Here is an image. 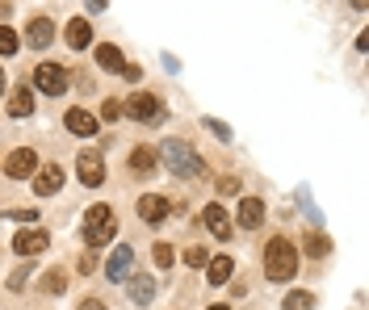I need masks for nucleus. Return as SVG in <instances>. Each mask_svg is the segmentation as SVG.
Returning <instances> with one entry per match:
<instances>
[{
	"label": "nucleus",
	"instance_id": "obj_6",
	"mask_svg": "<svg viewBox=\"0 0 369 310\" xmlns=\"http://www.w3.org/2000/svg\"><path fill=\"white\" fill-rule=\"evenodd\" d=\"M34 84H38L46 96H59V92L68 88V72H63L59 63H38V68H34Z\"/></svg>",
	"mask_w": 369,
	"mask_h": 310
},
{
	"label": "nucleus",
	"instance_id": "obj_23",
	"mask_svg": "<svg viewBox=\"0 0 369 310\" xmlns=\"http://www.w3.org/2000/svg\"><path fill=\"white\" fill-rule=\"evenodd\" d=\"M38 285H42L46 293H63V285H68V273H63V269H50V273L38 281Z\"/></svg>",
	"mask_w": 369,
	"mask_h": 310
},
{
	"label": "nucleus",
	"instance_id": "obj_10",
	"mask_svg": "<svg viewBox=\"0 0 369 310\" xmlns=\"http://www.w3.org/2000/svg\"><path fill=\"white\" fill-rule=\"evenodd\" d=\"M168 210H172V205H168L164 197H155V193L139 197V218H143V223H151V227H160V223L168 218Z\"/></svg>",
	"mask_w": 369,
	"mask_h": 310
},
{
	"label": "nucleus",
	"instance_id": "obj_21",
	"mask_svg": "<svg viewBox=\"0 0 369 310\" xmlns=\"http://www.w3.org/2000/svg\"><path fill=\"white\" fill-rule=\"evenodd\" d=\"M151 168H155V151H151V147H134V151H130V172L147 176Z\"/></svg>",
	"mask_w": 369,
	"mask_h": 310
},
{
	"label": "nucleus",
	"instance_id": "obj_1",
	"mask_svg": "<svg viewBox=\"0 0 369 310\" xmlns=\"http://www.w3.org/2000/svg\"><path fill=\"white\" fill-rule=\"evenodd\" d=\"M294 273H298V251H294V243L290 239H269L265 243V277L269 281H294Z\"/></svg>",
	"mask_w": 369,
	"mask_h": 310
},
{
	"label": "nucleus",
	"instance_id": "obj_14",
	"mask_svg": "<svg viewBox=\"0 0 369 310\" xmlns=\"http://www.w3.org/2000/svg\"><path fill=\"white\" fill-rule=\"evenodd\" d=\"M63 118H68V130H72V134H80V138H92V134H97V126H101L88 110H68Z\"/></svg>",
	"mask_w": 369,
	"mask_h": 310
},
{
	"label": "nucleus",
	"instance_id": "obj_19",
	"mask_svg": "<svg viewBox=\"0 0 369 310\" xmlns=\"http://www.w3.org/2000/svg\"><path fill=\"white\" fill-rule=\"evenodd\" d=\"M9 114H13V118H30V114H34V92H30V88H13Z\"/></svg>",
	"mask_w": 369,
	"mask_h": 310
},
{
	"label": "nucleus",
	"instance_id": "obj_18",
	"mask_svg": "<svg viewBox=\"0 0 369 310\" xmlns=\"http://www.w3.org/2000/svg\"><path fill=\"white\" fill-rule=\"evenodd\" d=\"M126 293H130L134 306H147V302L155 298V281H151V277H130V281H126Z\"/></svg>",
	"mask_w": 369,
	"mask_h": 310
},
{
	"label": "nucleus",
	"instance_id": "obj_3",
	"mask_svg": "<svg viewBox=\"0 0 369 310\" xmlns=\"http://www.w3.org/2000/svg\"><path fill=\"white\" fill-rule=\"evenodd\" d=\"M118 235V223H114V210L110 205H92V210L84 214V243L97 251V247H105Z\"/></svg>",
	"mask_w": 369,
	"mask_h": 310
},
{
	"label": "nucleus",
	"instance_id": "obj_16",
	"mask_svg": "<svg viewBox=\"0 0 369 310\" xmlns=\"http://www.w3.org/2000/svg\"><path fill=\"white\" fill-rule=\"evenodd\" d=\"M26 38H30V46H50V38H55V25H50V17H34L30 25H26Z\"/></svg>",
	"mask_w": 369,
	"mask_h": 310
},
{
	"label": "nucleus",
	"instance_id": "obj_11",
	"mask_svg": "<svg viewBox=\"0 0 369 310\" xmlns=\"http://www.w3.org/2000/svg\"><path fill=\"white\" fill-rule=\"evenodd\" d=\"M130 269H134V247H114L110 265H105V277H110V281H126Z\"/></svg>",
	"mask_w": 369,
	"mask_h": 310
},
{
	"label": "nucleus",
	"instance_id": "obj_27",
	"mask_svg": "<svg viewBox=\"0 0 369 310\" xmlns=\"http://www.w3.org/2000/svg\"><path fill=\"white\" fill-rule=\"evenodd\" d=\"M0 55H17V34L9 25H0Z\"/></svg>",
	"mask_w": 369,
	"mask_h": 310
},
{
	"label": "nucleus",
	"instance_id": "obj_30",
	"mask_svg": "<svg viewBox=\"0 0 369 310\" xmlns=\"http://www.w3.org/2000/svg\"><path fill=\"white\" fill-rule=\"evenodd\" d=\"M5 218H13V223H34L38 214H34V210H5Z\"/></svg>",
	"mask_w": 369,
	"mask_h": 310
},
{
	"label": "nucleus",
	"instance_id": "obj_5",
	"mask_svg": "<svg viewBox=\"0 0 369 310\" xmlns=\"http://www.w3.org/2000/svg\"><path fill=\"white\" fill-rule=\"evenodd\" d=\"M76 172H80V185H88V189L105 185V155L101 151H80Z\"/></svg>",
	"mask_w": 369,
	"mask_h": 310
},
{
	"label": "nucleus",
	"instance_id": "obj_8",
	"mask_svg": "<svg viewBox=\"0 0 369 310\" xmlns=\"http://www.w3.org/2000/svg\"><path fill=\"white\" fill-rule=\"evenodd\" d=\"M38 172V151H30V147H17L9 160H5V176H34Z\"/></svg>",
	"mask_w": 369,
	"mask_h": 310
},
{
	"label": "nucleus",
	"instance_id": "obj_31",
	"mask_svg": "<svg viewBox=\"0 0 369 310\" xmlns=\"http://www.w3.org/2000/svg\"><path fill=\"white\" fill-rule=\"evenodd\" d=\"M92 269H97V251H84L80 256V273H92Z\"/></svg>",
	"mask_w": 369,
	"mask_h": 310
},
{
	"label": "nucleus",
	"instance_id": "obj_2",
	"mask_svg": "<svg viewBox=\"0 0 369 310\" xmlns=\"http://www.w3.org/2000/svg\"><path fill=\"white\" fill-rule=\"evenodd\" d=\"M160 151H164V164H168L172 176H201V155L185 138H168Z\"/></svg>",
	"mask_w": 369,
	"mask_h": 310
},
{
	"label": "nucleus",
	"instance_id": "obj_15",
	"mask_svg": "<svg viewBox=\"0 0 369 310\" xmlns=\"http://www.w3.org/2000/svg\"><path fill=\"white\" fill-rule=\"evenodd\" d=\"M63 38H68V46H72V50H84V46L92 42V25H88L84 17H72V21H68V30H63Z\"/></svg>",
	"mask_w": 369,
	"mask_h": 310
},
{
	"label": "nucleus",
	"instance_id": "obj_25",
	"mask_svg": "<svg viewBox=\"0 0 369 310\" xmlns=\"http://www.w3.org/2000/svg\"><path fill=\"white\" fill-rule=\"evenodd\" d=\"M151 256H155V265H160V269H172V260H177L172 243H155V247H151Z\"/></svg>",
	"mask_w": 369,
	"mask_h": 310
},
{
	"label": "nucleus",
	"instance_id": "obj_13",
	"mask_svg": "<svg viewBox=\"0 0 369 310\" xmlns=\"http://www.w3.org/2000/svg\"><path fill=\"white\" fill-rule=\"evenodd\" d=\"M201 223L210 227V235H215V239H231V214L223 210V205H206V214H201Z\"/></svg>",
	"mask_w": 369,
	"mask_h": 310
},
{
	"label": "nucleus",
	"instance_id": "obj_9",
	"mask_svg": "<svg viewBox=\"0 0 369 310\" xmlns=\"http://www.w3.org/2000/svg\"><path fill=\"white\" fill-rule=\"evenodd\" d=\"M59 185H63V168H59V164H46V168L34 172V193H38V197H55Z\"/></svg>",
	"mask_w": 369,
	"mask_h": 310
},
{
	"label": "nucleus",
	"instance_id": "obj_26",
	"mask_svg": "<svg viewBox=\"0 0 369 310\" xmlns=\"http://www.w3.org/2000/svg\"><path fill=\"white\" fill-rule=\"evenodd\" d=\"M206 260H210L206 247H185V265H189V269H206Z\"/></svg>",
	"mask_w": 369,
	"mask_h": 310
},
{
	"label": "nucleus",
	"instance_id": "obj_28",
	"mask_svg": "<svg viewBox=\"0 0 369 310\" xmlns=\"http://www.w3.org/2000/svg\"><path fill=\"white\" fill-rule=\"evenodd\" d=\"M118 114H122V101H105V105H101V118L105 122H118Z\"/></svg>",
	"mask_w": 369,
	"mask_h": 310
},
{
	"label": "nucleus",
	"instance_id": "obj_4",
	"mask_svg": "<svg viewBox=\"0 0 369 310\" xmlns=\"http://www.w3.org/2000/svg\"><path fill=\"white\" fill-rule=\"evenodd\" d=\"M122 110H126L134 122H143V126H160V122H164V105H160V96H151V92H134Z\"/></svg>",
	"mask_w": 369,
	"mask_h": 310
},
{
	"label": "nucleus",
	"instance_id": "obj_17",
	"mask_svg": "<svg viewBox=\"0 0 369 310\" xmlns=\"http://www.w3.org/2000/svg\"><path fill=\"white\" fill-rule=\"evenodd\" d=\"M231 273H235V260H231V256H215L210 269H206V281H210V285H227Z\"/></svg>",
	"mask_w": 369,
	"mask_h": 310
},
{
	"label": "nucleus",
	"instance_id": "obj_12",
	"mask_svg": "<svg viewBox=\"0 0 369 310\" xmlns=\"http://www.w3.org/2000/svg\"><path fill=\"white\" fill-rule=\"evenodd\" d=\"M235 218H239L243 231H256L260 223H265V201H260V197H243L239 210H235Z\"/></svg>",
	"mask_w": 369,
	"mask_h": 310
},
{
	"label": "nucleus",
	"instance_id": "obj_22",
	"mask_svg": "<svg viewBox=\"0 0 369 310\" xmlns=\"http://www.w3.org/2000/svg\"><path fill=\"white\" fill-rule=\"evenodd\" d=\"M302 247H306V256H315V260H319V256H328V251H332V239H328V235H306V239H302Z\"/></svg>",
	"mask_w": 369,
	"mask_h": 310
},
{
	"label": "nucleus",
	"instance_id": "obj_7",
	"mask_svg": "<svg viewBox=\"0 0 369 310\" xmlns=\"http://www.w3.org/2000/svg\"><path fill=\"white\" fill-rule=\"evenodd\" d=\"M46 247H50V235H46L42 227H38V231L26 227V231L13 235V251H17V256H38V251H46Z\"/></svg>",
	"mask_w": 369,
	"mask_h": 310
},
{
	"label": "nucleus",
	"instance_id": "obj_34",
	"mask_svg": "<svg viewBox=\"0 0 369 310\" xmlns=\"http://www.w3.org/2000/svg\"><path fill=\"white\" fill-rule=\"evenodd\" d=\"M210 310H231V306H210Z\"/></svg>",
	"mask_w": 369,
	"mask_h": 310
},
{
	"label": "nucleus",
	"instance_id": "obj_20",
	"mask_svg": "<svg viewBox=\"0 0 369 310\" xmlns=\"http://www.w3.org/2000/svg\"><path fill=\"white\" fill-rule=\"evenodd\" d=\"M97 63H101L105 72H122V68H126L122 50H118V46H110V42H105V46H97Z\"/></svg>",
	"mask_w": 369,
	"mask_h": 310
},
{
	"label": "nucleus",
	"instance_id": "obj_33",
	"mask_svg": "<svg viewBox=\"0 0 369 310\" xmlns=\"http://www.w3.org/2000/svg\"><path fill=\"white\" fill-rule=\"evenodd\" d=\"M80 310H105V302H101V298H84Z\"/></svg>",
	"mask_w": 369,
	"mask_h": 310
},
{
	"label": "nucleus",
	"instance_id": "obj_24",
	"mask_svg": "<svg viewBox=\"0 0 369 310\" xmlns=\"http://www.w3.org/2000/svg\"><path fill=\"white\" fill-rule=\"evenodd\" d=\"M315 306V298L306 293V289H294V293H286V310H310Z\"/></svg>",
	"mask_w": 369,
	"mask_h": 310
},
{
	"label": "nucleus",
	"instance_id": "obj_29",
	"mask_svg": "<svg viewBox=\"0 0 369 310\" xmlns=\"http://www.w3.org/2000/svg\"><path fill=\"white\" fill-rule=\"evenodd\" d=\"M219 193H223V197H235V193H239V180H235V176H223V180H219Z\"/></svg>",
	"mask_w": 369,
	"mask_h": 310
},
{
	"label": "nucleus",
	"instance_id": "obj_32",
	"mask_svg": "<svg viewBox=\"0 0 369 310\" xmlns=\"http://www.w3.org/2000/svg\"><path fill=\"white\" fill-rule=\"evenodd\" d=\"M206 126H210V130H215V134H219V138H231V130H227V126H223V122H219V118H206Z\"/></svg>",
	"mask_w": 369,
	"mask_h": 310
}]
</instances>
